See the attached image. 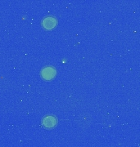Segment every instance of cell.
Wrapping results in <instances>:
<instances>
[{
    "mask_svg": "<svg viewBox=\"0 0 140 147\" xmlns=\"http://www.w3.org/2000/svg\"><path fill=\"white\" fill-rule=\"evenodd\" d=\"M40 74H41L42 78L44 80L49 81V80H52L56 77L57 70L52 66H47V67L42 69Z\"/></svg>",
    "mask_w": 140,
    "mask_h": 147,
    "instance_id": "obj_2",
    "label": "cell"
},
{
    "mask_svg": "<svg viewBox=\"0 0 140 147\" xmlns=\"http://www.w3.org/2000/svg\"><path fill=\"white\" fill-rule=\"evenodd\" d=\"M42 26L47 30H52L57 26V20L55 16H48L42 21Z\"/></svg>",
    "mask_w": 140,
    "mask_h": 147,
    "instance_id": "obj_1",
    "label": "cell"
},
{
    "mask_svg": "<svg viewBox=\"0 0 140 147\" xmlns=\"http://www.w3.org/2000/svg\"><path fill=\"white\" fill-rule=\"evenodd\" d=\"M57 118L52 115H48L43 117V119H42V125L43 127H45L47 129H51L54 128L57 126Z\"/></svg>",
    "mask_w": 140,
    "mask_h": 147,
    "instance_id": "obj_3",
    "label": "cell"
}]
</instances>
